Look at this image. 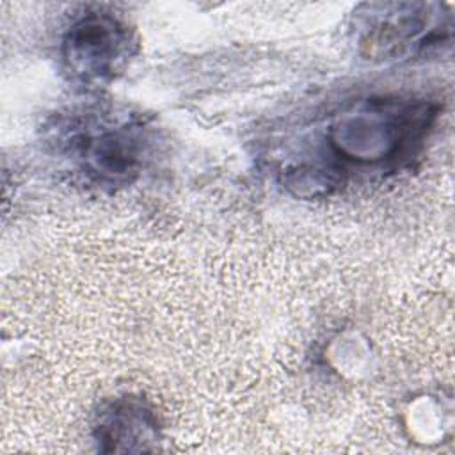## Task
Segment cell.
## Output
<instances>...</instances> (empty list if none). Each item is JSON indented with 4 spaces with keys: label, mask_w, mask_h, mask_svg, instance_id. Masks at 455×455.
Masks as SVG:
<instances>
[{
    "label": "cell",
    "mask_w": 455,
    "mask_h": 455,
    "mask_svg": "<svg viewBox=\"0 0 455 455\" xmlns=\"http://www.w3.org/2000/svg\"><path fill=\"white\" fill-rule=\"evenodd\" d=\"M435 110L427 101L402 98L363 100L336 114L323 132L329 165L347 174L380 172L418 153Z\"/></svg>",
    "instance_id": "obj_1"
},
{
    "label": "cell",
    "mask_w": 455,
    "mask_h": 455,
    "mask_svg": "<svg viewBox=\"0 0 455 455\" xmlns=\"http://www.w3.org/2000/svg\"><path fill=\"white\" fill-rule=\"evenodd\" d=\"M158 423L155 412L139 398H119L98 418L96 439L110 444V451L148 450L146 443L156 441Z\"/></svg>",
    "instance_id": "obj_5"
},
{
    "label": "cell",
    "mask_w": 455,
    "mask_h": 455,
    "mask_svg": "<svg viewBox=\"0 0 455 455\" xmlns=\"http://www.w3.org/2000/svg\"><path fill=\"white\" fill-rule=\"evenodd\" d=\"M69 155L96 185H126L142 169V128L128 119L91 117L66 140Z\"/></svg>",
    "instance_id": "obj_3"
},
{
    "label": "cell",
    "mask_w": 455,
    "mask_h": 455,
    "mask_svg": "<svg viewBox=\"0 0 455 455\" xmlns=\"http://www.w3.org/2000/svg\"><path fill=\"white\" fill-rule=\"evenodd\" d=\"M133 44L123 20L110 12H87L71 23L62 39L64 69L82 87L105 85L121 73Z\"/></svg>",
    "instance_id": "obj_4"
},
{
    "label": "cell",
    "mask_w": 455,
    "mask_h": 455,
    "mask_svg": "<svg viewBox=\"0 0 455 455\" xmlns=\"http://www.w3.org/2000/svg\"><path fill=\"white\" fill-rule=\"evenodd\" d=\"M359 52L371 60L402 59L441 43L450 34V16L439 4H364L355 12Z\"/></svg>",
    "instance_id": "obj_2"
}]
</instances>
